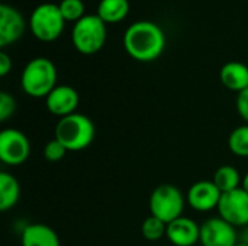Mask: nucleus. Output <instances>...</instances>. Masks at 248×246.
I'll return each mask as SVG.
<instances>
[{
    "label": "nucleus",
    "instance_id": "19",
    "mask_svg": "<svg viewBox=\"0 0 248 246\" xmlns=\"http://www.w3.org/2000/svg\"><path fill=\"white\" fill-rule=\"evenodd\" d=\"M228 148L230 151L240 157L248 158V125L237 126L228 136Z\"/></svg>",
    "mask_w": 248,
    "mask_h": 246
},
{
    "label": "nucleus",
    "instance_id": "27",
    "mask_svg": "<svg viewBox=\"0 0 248 246\" xmlns=\"http://www.w3.org/2000/svg\"><path fill=\"white\" fill-rule=\"evenodd\" d=\"M241 187L248 193V173L244 175V180H243V186H241Z\"/></svg>",
    "mask_w": 248,
    "mask_h": 246
},
{
    "label": "nucleus",
    "instance_id": "20",
    "mask_svg": "<svg viewBox=\"0 0 248 246\" xmlns=\"http://www.w3.org/2000/svg\"><path fill=\"white\" fill-rule=\"evenodd\" d=\"M141 232H142V236L147 241L155 242V241H160L163 236H166V233H167V223H164L158 217L150 215L144 220V223L141 226Z\"/></svg>",
    "mask_w": 248,
    "mask_h": 246
},
{
    "label": "nucleus",
    "instance_id": "17",
    "mask_svg": "<svg viewBox=\"0 0 248 246\" xmlns=\"http://www.w3.org/2000/svg\"><path fill=\"white\" fill-rule=\"evenodd\" d=\"M20 197L19 181L9 173L0 174V210L7 212L16 206Z\"/></svg>",
    "mask_w": 248,
    "mask_h": 246
},
{
    "label": "nucleus",
    "instance_id": "25",
    "mask_svg": "<svg viewBox=\"0 0 248 246\" xmlns=\"http://www.w3.org/2000/svg\"><path fill=\"white\" fill-rule=\"evenodd\" d=\"M12 65H13L12 64V58L4 51H1L0 52V75L1 77H6L10 72Z\"/></svg>",
    "mask_w": 248,
    "mask_h": 246
},
{
    "label": "nucleus",
    "instance_id": "12",
    "mask_svg": "<svg viewBox=\"0 0 248 246\" xmlns=\"http://www.w3.org/2000/svg\"><path fill=\"white\" fill-rule=\"evenodd\" d=\"M78 101L80 97L76 88L65 84H58L45 99L48 112L54 116H58L60 119L76 113Z\"/></svg>",
    "mask_w": 248,
    "mask_h": 246
},
{
    "label": "nucleus",
    "instance_id": "18",
    "mask_svg": "<svg viewBox=\"0 0 248 246\" xmlns=\"http://www.w3.org/2000/svg\"><path fill=\"white\" fill-rule=\"evenodd\" d=\"M212 181L215 183V186L219 188V191L222 194L234 191L237 188H241V186H243L241 175H240L238 170L232 165H221L215 171Z\"/></svg>",
    "mask_w": 248,
    "mask_h": 246
},
{
    "label": "nucleus",
    "instance_id": "2",
    "mask_svg": "<svg viewBox=\"0 0 248 246\" xmlns=\"http://www.w3.org/2000/svg\"><path fill=\"white\" fill-rule=\"evenodd\" d=\"M96 128L90 117L81 113H73L61 117L54 130V138L60 141L70 152L83 151L94 141Z\"/></svg>",
    "mask_w": 248,
    "mask_h": 246
},
{
    "label": "nucleus",
    "instance_id": "16",
    "mask_svg": "<svg viewBox=\"0 0 248 246\" xmlns=\"http://www.w3.org/2000/svg\"><path fill=\"white\" fill-rule=\"evenodd\" d=\"M129 0H100L97 6V16L106 23H119L129 14Z\"/></svg>",
    "mask_w": 248,
    "mask_h": 246
},
{
    "label": "nucleus",
    "instance_id": "26",
    "mask_svg": "<svg viewBox=\"0 0 248 246\" xmlns=\"http://www.w3.org/2000/svg\"><path fill=\"white\" fill-rule=\"evenodd\" d=\"M238 242L248 245V226H244V228H243V232L238 235Z\"/></svg>",
    "mask_w": 248,
    "mask_h": 246
},
{
    "label": "nucleus",
    "instance_id": "1",
    "mask_svg": "<svg viewBox=\"0 0 248 246\" xmlns=\"http://www.w3.org/2000/svg\"><path fill=\"white\" fill-rule=\"evenodd\" d=\"M122 42L131 58L140 62H151L164 52L166 35L157 23L138 20L125 30Z\"/></svg>",
    "mask_w": 248,
    "mask_h": 246
},
{
    "label": "nucleus",
    "instance_id": "14",
    "mask_svg": "<svg viewBox=\"0 0 248 246\" xmlns=\"http://www.w3.org/2000/svg\"><path fill=\"white\" fill-rule=\"evenodd\" d=\"M221 83L231 91L241 93L248 88V64L240 61H230L222 65L219 71Z\"/></svg>",
    "mask_w": 248,
    "mask_h": 246
},
{
    "label": "nucleus",
    "instance_id": "7",
    "mask_svg": "<svg viewBox=\"0 0 248 246\" xmlns=\"http://www.w3.org/2000/svg\"><path fill=\"white\" fill-rule=\"evenodd\" d=\"M31 154L28 136L19 129H4L0 133V159L10 167L22 165Z\"/></svg>",
    "mask_w": 248,
    "mask_h": 246
},
{
    "label": "nucleus",
    "instance_id": "15",
    "mask_svg": "<svg viewBox=\"0 0 248 246\" xmlns=\"http://www.w3.org/2000/svg\"><path fill=\"white\" fill-rule=\"evenodd\" d=\"M22 246H61L55 231L44 223L28 225L22 231Z\"/></svg>",
    "mask_w": 248,
    "mask_h": 246
},
{
    "label": "nucleus",
    "instance_id": "22",
    "mask_svg": "<svg viewBox=\"0 0 248 246\" xmlns=\"http://www.w3.org/2000/svg\"><path fill=\"white\" fill-rule=\"evenodd\" d=\"M42 152H44V158H45L46 161H49V162H57V161H61V159L65 157V154L68 152V149H67L60 141H57V139L54 138V139H51L49 142L45 144Z\"/></svg>",
    "mask_w": 248,
    "mask_h": 246
},
{
    "label": "nucleus",
    "instance_id": "28",
    "mask_svg": "<svg viewBox=\"0 0 248 246\" xmlns=\"http://www.w3.org/2000/svg\"><path fill=\"white\" fill-rule=\"evenodd\" d=\"M235 246H248V245H246V244H241V242H238V244H237Z\"/></svg>",
    "mask_w": 248,
    "mask_h": 246
},
{
    "label": "nucleus",
    "instance_id": "9",
    "mask_svg": "<svg viewBox=\"0 0 248 246\" xmlns=\"http://www.w3.org/2000/svg\"><path fill=\"white\" fill-rule=\"evenodd\" d=\"M202 246H235L238 244V232L232 225L221 217H211L201 225Z\"/></svg>",
    "mask_w": 248,
    "mask_h": 246
},
{
    "label": "nucleus",
    "instance_id": "11",
    "mask_svg": "<svg viewBox=\"0 0 248 246\" xmlns=\"http://www.w3.org/2000/svg\"><path fill=\"white\" fill-rule=\"evenodd\" d=\"M25 29L26 22L22 13L10 4H0V46L6 48L17 42Z\"/></svg>",
    "mask_w": 248,
    "mask_h": 246
},
{
    "label": "nucleus",
    "instance_id": "4",
    "mask_svg": "<svg viewBox=\"0 0 248 246\" xmlns=\"http://www.w3.org/2000/svg\"><path fill=\"white\" fill-rule=\"evenodd\" d=\"M106 23L97 14H86L74 23L71 41L74 48L83 55L97 54L106 43Z\"/></svg>",
    "mask_w": 248,
    "mask_h": 246
},
{
    "label": "nucleus",
    "instance_id": "13",
    "mask_svg": "<svg viewBox=\"0 0 248 246\" xmlns=\"http://www.w3.org/2000/svg\"><path fill=\"white\" fill-rule=\"evenodd\" d=\"M166 236L174 246H195L201 241V226L193 219L180 216L167 225Z\"/></svg>",
    "mask_w": 248,
    "mask_h": 246
},
{
    "label": "nucleus",
    "instance_id": "5",
    "mask_svg": "<svg viewBox=\"0 0 248 246\" xmlns=\"http://www.w3.org/2000/svg\"><path fill=\"white\" fill-rule=\"evenodd\" d=\"M65 20L60 6L54 3H42L36 6L29 16V30L41 42H52L58 39L64 30Z\"/></svg>",
    "mask_w": 248,
    "mask_h": 246
},
{
    "label": "nucleus",
    "instance_id": "23",
    "mask_svg": "<svg viewBox=\"0 0 248 246\" xmlns=\"http://www.w3.org/2000/svg\"><path fill=\"white\" fill-rule=\"evenodd\" d=\"M16 110V100L7 91L0 93V120L6 122Z\"/></svg>",
    "mask_w": 248,
    "mask_h": 246
},
{
    "label": "nucleus",
    "instance_id": "21",
    "mask_svg": "<svg viewBox=\"0 0 248 246\" xmlns=\"http://www.w3.org/2000/svg\"><path fill=\"white\" fill-rule=\"evenodd\" d=\"M58 6L65 22L76 23L86 16V7L83 0H61Z\"/></svg>",
    "mask_w": 248,
    "mask_h": 246
},
{
    "label": "nucleus",
    "instance_id": "10",
    "mask_svg": "<svg viewBox=\"0 0 248 246\" xmlns=\"http://www.w3.org/2000/svg\"><path fill=\"white\" fill-rule=\"evenodd\" d=\"M222 193L219 191V188L215 186L214 181L202 180L190 186L186 200L193 210L206 213L214 209H218Z\"/></svg>",
    "mask_w": 248,
    "mask_h": 246
},
{
    "label": "nucleus",
    "instance_id": "3",
    "mask_svg": "<svg viewBox=\"0 0 248 246\" xmlns=\"http://www.w3.org/2000/svg\"><path fill=\"white\" fill-rule=\"evenodd\" d=\"M22 90L33 99H46L57 87V68L45 57L31 59L20 75Z\"/></svg>",
    "mask_w": 248,
    "mask_h": 246
},
{
    "label": "nucleus",
    "instance_id": "8",
    "mask_svg": "<svg viewBox=\"0 0 248 246\" xmlns=\"http://www.w3.org/2000/svg\"><path fill=\"white\" fill-rule=\"evenodd\" d=\"M217 210L219 217L234 228L248 226V193L243 187L224 193Z\"/></svg>",
    "mask_w": 248,
    "mask_h": 246
},
{
    "label": "nucleus",
    "instance_id": "6",
    "mask_svg": "<svg viewBox=\"0 0 248 246\" xmlns=\"http://www.w3.org/2000/svg\"><path fill=\"white\" fill-rule=\"evenodd\" d=\"M185 196L179 187L173 184H161L155 187L150 196V212L164 223L179 219L185 210Z\"/></svg>",
    "mask_w": 248,
    "mask_h": 246
},
{
    "label": "nucleus",
    "instance_id": "24",
    "mask_svg": "<svg viewBox=\"0 0 248 246\" xmlns=\"http://www.w3.org/2000/svg\"><path fill=\"white\" fill-rule=\"evenodd\" d=\"M237 112L248 125V88L238 93L237 96Z\"/></svg>",
    "mask_w": 248,
    "mask_h": 246
}]
</instances>
